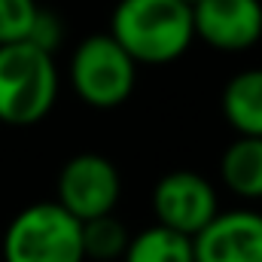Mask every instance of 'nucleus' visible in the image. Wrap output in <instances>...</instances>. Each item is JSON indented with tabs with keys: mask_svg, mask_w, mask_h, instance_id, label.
<instances>
[{
	"mask_svg": "<svg viewBox=\"0 0 262 262\" xmlns=\"http://www.w3.org/2000/svg\"><path fill=\"white\" fill-rule=\"evenodd\" d=\"M110 37L134 64H171L195 40L192 6L183 0H119L110 18Z\"/></svg>",
	"mask_w": 262,
	"mask_h": 262,
	"instance_id": "f257e3e1",
	"label": "nucleus"
},
{
	"mask_svg": "<svg viewBox=\"0 0 262 262\" xmlns=\"http://www.w3.org/2000/svg\"><path fill=\"white\" fill-rule=\"evenodd\" d=\"M58 101L55 55L31 40L0 46V122L31 128L43 122Z\"/></svg>",
	"mask_w": 262,
	"mask_h": 262,
	"instance_id": "f03ea898",
	"label": "nucleus"
},
{
	"mask_svg": "<svg viewBox=\"0 0 262 262\" xmlns=\"http://www.w3.org/2000/svg\"><path fill=\"white\" fill-rule=\"evenodd\" d=\"M3 262H85L82 226L58 201L28 204L0 238Z\"/></svg>",
	"mask_w": 262,
	"mask_h": 262,
	"instance_id": "7ed1b4c3",
	"label": "nucleus"
},
{
	"mask_svg": "<svg viewBox=\"0 0 262 262\" xmlns=\"http://www.w3.org/2000/svg\"><path fill=\"white\" fill-rule=\"evenodd\" d=\"M67 76L79 101L98 110H113L131 98L137 64L110 34H92L73 49Z\"/></svg>",
	"mask_w": 262,
	"mask_h": 262,
	"instance_id": "20e7f679",
	"label": "nucleus"
},
{
	"mask_svg": "<svg viewBox=\"0 0 262 262\" xmlns=\"http://www.w3.org/2000/svg\"><path fill=\"white\" fill-rule=\"evenodd\" d=\"M122 195V180L116 165L98 152H79L67 159L58 174V204L70 216L92 220L101 213H113Z\"/></svg>",
	"mask_w": 262,
	"mask_h": 262,
	"instance_id": "39448f33",
	"label": "nucleus"
},
{
	"mask_svg": "<svg viewBox=\"0 0 262 262\" xmlns=\"http://www.w3.org/2000/svg\"><path fill=\"white\" fill-rule=\"evenodd\" d=\"M216 210H220V198H216L213 183L195 171H186V168L165 174L152 189L156 223L177 229L189 238L216 216Z\"/></svg>",
	"mask_w": 262,
	"mask_h": 262,
	"instance_id": "423d86ee",
	"label": "nucleus"
},
{
	"mask_svg": "<svg viewBox=\"0 0 262 262\" xmlns=\"http://www.w3.org/2000/svg\"><path fill=\"white\" fill-rule=\"evenodd\" d=\"M192 31L216 52H244L262 40V3L198 0L192 3Z\"/></svg>",
	"mask_w": 262,
	"mask_h": 262,
	"instance_id": "0eeeda50",
	"label": "nucleus"
},
{
	"mask_svg": "<svg viewBox=\"0 0 262 262\" xmlns=\"http://www.w3.org/2000/svg\"><path fill=\"white\" fill-rule=\"evenodd\" d=\"M195 262H262V213L238 207L216 216L192 235Z\"/></svg>",
	"mask_w": 262,
	"mask_h": 262,
	"instance_id": "6e6552de",
	"label": "nucleus"
},
{
	"mask_svg": "<svg viewBox=\"0 0 262 262\" xmlns=\"http://www.w3.org/2000/svg\"><path fill=\"white\" fill-rule=\"evenodd\" d=\"M220 107L235 134L262 137V67L235 73L223 89Z\"/></svg>",
	"mask_w": 262,
	"mask_h": 262,
	"instance_id": "1a4fd4ad",
	"label": "nucleus"
},
{
	"mask_svg": "<svg viewBox=\"0 0 262 262\" xmlns=\"http://www.w3.org/2000/svg\"><path fill=\"white\" fill-rule=\"evenodd\" d=\"M220 177L238 198H262V137L238 134L220 156Z\"/></svg>",
	"mask_w": 262,
	"mask_h": 262,
	"instance_id": "9d476101",
	"label": "nucleus"
},
{
	"mask_svg": "<svg viewBox=\"0 0 262 262\" xmlns=\"http://www.w3.org/2000/svg\"><path fill=\"white\" fill-rule=\"evenodd\" d=\"M122 262H195L192 238L162 223L128 238Z\"/></svg>",
	"mask_w": 262,
	"mask_h": 262,
	"instance_id": "9b49d317",
	"label": "nucleus"
},
{
	"mask_svg": "<svg viewBox=\"0 0 262 262\" xmlns=\"http://www.w3.org/2000/svg\"><path fill=\"white\" fill-rule=\"evenodd\" d=\"M82 256L85 262H113L122 259L125 247H128V229L122 226V220H116L113 213H101L92 220H82Z\"/></svg>",
	"mask_w": 262,
	"mask_h": 262,
	"instance_id": "f8f14e48",
	"label": "nucleus"
},
{
	"mask_svg": "<svg viewBox=\"0 0 262 262\" xmlns=\"http://www.w3.org/2000/svg\"><path fill=\"white\" fill-rule=\"evenodd\" d=\"M37 12V0H0V46L28 40Z\"/></svg>",
	"mask_w": 262,
	"mask_h": 262,
	"instance_id": "ddd939ff",
	"label": "nucleus"
},
{
	"mask_svg": "<svg viewBox=\"0 0 262 262\" xmlns=\"http://www.w3.org/2000/svg\"><path fill=\"white\" fill-rule=\"evenodd\" d=\"M28 40H31L34 46H40V49H46V52L55 55V49H58L61 40H64V28H61V21H58L49 9H40L37 18H34V28H31V34H28Z\"/></svg>",
	"mask_w": 262,
	"mask_h": 262,
	"instance_id": "4468645a",
	"label": "nucleus"
},
{
	"mask_svg": "<svg viewBox=\"0 0 262 262\" xmlns=\"http://www.w3.org/2000/svg\"><path fill=\"white\" fill-rule=\"evenodd\" d=\"M183 3H189V6H192V3H198V0H183Z\"/></svg>",
	"mask_w": 262,
	"mask_h": 262,
	"instance_id": "2eb2a0df",
	"label": "nucleus"
}]
</instances>
